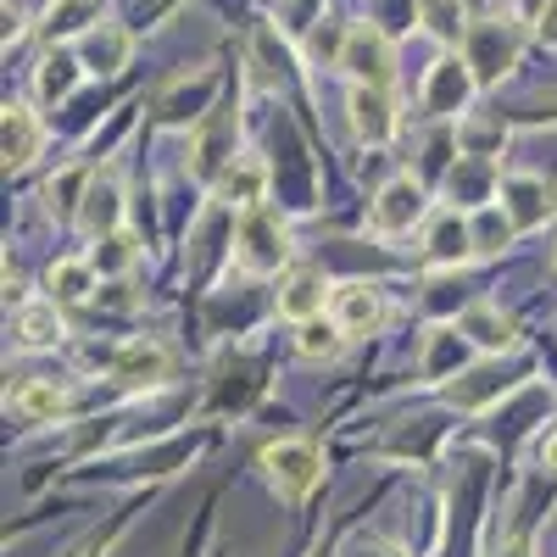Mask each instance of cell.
I'll return each mask as SVG.
<instances>
[{
  "mask_svg": "<svg viewBox=\"0 0 557 557\" xmlns=\"http://www.w3.org/2000/svg\"><path fill=\"white\" fill-rule=\"evenodd\" d=\"M351 84H391V67H396V51L380 23H357L346 39H341V62H335Z\"/></svg>",
  "mask_w": 557,
  "mask_h": 557,
  "instance_id": "obj_4",
  "label": "cell"
},
{
  "mask_svg": "<svg viewBox=\"0 0 557 557\" xmlns=\"http://www.w3.org/2000/svg\"><path fill=\"white\" fill-rule=\"evenodd\" d=\"M418 218H424V184L418 178H391L374 196V207H368V228L374 235H407Z\"/></svg>",
  "mask_w": 557,
  "mask_h": 557,
  "instance_id": "obj_6",
  "label": "cell"
},
{
  "mask_svg": "<svg viewBox=\"0 0 557 557\" xmlns=\"http://www.w3.org/2000/svg\"><path fill=\"white\" fill-rule=\"evenodd\" d=\"M341 341H346V330H341V323L307 318V323H301V341H296V346H301L307 357H335V351H341Z\"/></svg>",
  "mask_w": 557,
  "mask_h": 557,
  "instance_id": "obj_25",
  "label": "cell"
},
{
  "mask_svg": "<svg viewBox=\"0 0 557 557\" xmlns=\"http://www.w3.org/2000/svg\"><path fill=\"white\" fill-rule=\"evenodd\" d=\"M285 257H290V235H285V223H278V212L251 207L235 228V262L246 273H278Z\"/></svg>",
  "mask_w": 557,
  "mask_h": 557,
  "instance_id": "obj_2",
  "label": "cell"
},
{
  "mask_svg": "<svg viewBox=\"0 0 557 557\" xmlns=\"http://www.w3.org/2000/svg\"><path fill=\"white\" fill-rule=\"evenodd\" d=\"M462 335H469L474 346H485V351H507L513 346V323H507L496 307H469L462 312Z\"/></svg>",
  "mask_w": 557,
  "mask_h": 557,
  "instance_id": "obj_21",
  "label": "cell"
},
{
  "mask_svg": "<svg viewBox=\"0 0 557 557\" xmlns=\"http://www.w3.org/2000/svg\"><path fill=\"white\" fill-rule=\"evenodd\" d=\"M0 146H7V168H28L39 157V117L34 107H7V128H0Z\"/></svg>",
  "mask_w": 557,
  "mask_h": 557,
  "instance_id": "obj_15",
  "label": "cell"
},
{
  "mask_svg": "<svg viewBox=\"0 0 557 557\" xmlns=\"http://www.w3.org/2000/svg\"><path fill=\"white\" fill-rule=\"evenodd\" d=\"M128 57H134V34L117 28V23H96V28H84V39H78V67L96 73V78L123 73Z\"/></svg>",
  "mask_w": 557,
  "mask_h": 557,
  "instance_id": "obj_8",
  "label": "cell"
},
{
  "mask_svg": "<svg viewBox=\"0 0 557 557\" xmlns=\"http://www.w3.org/2000/svg\"><path fill=\"white\" fill-rule=\"evenodd\" d=\"M502 139H507V123H502V117H462V123H457L462 157L491 162V157H502Z\"/></svg>",
  "mask_w": 557,
  "mask_h": 557,
  "instance_id": "obj_20",
  "label": "cell"
},
{
  "mask_svg": "<svg viewBox=\"0 0 557 557\" xmlns=\"http://www.w3.org/2000/svg\"><path fill=\"white\" fill-rule=\"evenodd\" d=\"M262 469H268V485L285 496V502H301L318 480H323V457L312 441H273L262 451Z\"/></svg>",
  "mask_w": 557,
  "mask_h": 557,
  "instance_id": "obj_3",
  "label": "cell"
},
{
  "mask_svg": "<svg viewBox=\"0 0 557 557\" xmlns=\"http://www.w3.org/2000/svg\"><path fill=\"white\" fill-rule=\"evenodd\" d=\"M474 89H480V78H474L469 62H462V57H441L430 67V78H424V112L430 117H457L462 107H469Z\"/></svg>",
  "mask_w": 557,
  "mask_h": 557,
  "instance_id": "obj_5",
  "label": "cell"
},
{
  "mask_svg": "<svg viewBox=\"0 0 557 557\" xmlns=\"http://www.w3.org/2000/svg\"><path fill=\"white\" fill-rule=\"evenodd\" d=\"M12 407H17L23 418H57V412L67 407V396H62L51 380H28V385L12 391Z\"/></svg>",
  "mask_w": 557,
  "mask_h": 557,
  "instance_id": "obj_23",
  "label": "cell"
},
{
  "mask_svg": "<svg viewBox=\"0 0 557 557\" xmlns=\"http://www.w3.org/2000/svg\"><path fill=\"white\" fill-rule=\"evenodd\" d=\"M330 307H335V323H341L346 335H380V330H385V318H391L385 290H380V285H362V278L341 285Z\"/></svg>",
  "mask_w": 557,
  "mask_h": 557,
  "instance_id": "obj_7",
  "label": "cell"
},
{
  "mask_svg": "<svg viewBox=\"0 0 557 557\" xmlns=\"http://www.w3.org/2000/svg\"><path fill=\"white\" fill-rule=\"evenodd\" d=\"M469 228H474V251H502L507 240H513V218H507L502 207H480V218Z\"/></svg>",
  "mask_w": 557,
  "mask_h": 557,
  "instance_id": "obj_24",
  "label": "cell"
},
{
  "mask_svg": "<svg viewBox=\"0 0 557 557\" xmlns=\"http://www.w3.org/2000/svg\"><path fill=\"white\" fill-rule=\"evenodd\" d=\"M552 184L535 178V173H513V178H502V212L513 218V228H535L552 218Z\"/></svg>",
  "mask_w": 557,
  "mask_h": 557,
  "instance_id": "obj_10",
  "label": "cell"
},
{
  "mask_svg": "<svg viewBox=\"0 0 557 557\" xmlns=\"http://www.w3.org/2000/svg\"><path fill=\"white\" fill-rule=\"evenodd\" d=\"M78 218H84L89 235H117V218H123V184H117V173H96L84 184Z\"/></svg>",
  "mask_w": 557,
  "mask_h": 557,
  "instance_id": "obj_11",
  "label": "cell"
},
{
  "mask_svg": "<svg viewBox=\"0 0 557 557\" xmlns=\"http://www.w3.org/2000/svg\"><path fill=\"white\" fill-rule=\"evenodd\" d=\"M462 62L474 67L480 89H496L507 73L519 67V17L513 12H496V17L474 23L469 39H462Z\"/></svg>",
  "mask_w": 557,
  "mask_h": 557,
  "instance_id": "obj_1",
  "label": "cell"
},
{
  "mask_svg": "<svg viewBox=\"0 0 557 557\" xmlns=\"http://www.w3.org/2000/svg\"><path fill=\"white\" fill-rule=\"evenodd\" d=\"M552 7V0H513V17H524V23H541V12Z\"/></svg>",
  "mask_w": 557,
  "mask_h": 557,
  "instance_id": "obj_28",
  "label": "cell"
},
{
  "mask_svg": "<svg viewBox=\"0 0 557 557\" xmlns=\"http://www.w3.org/2000/svg\"><path fill=\"white\" fill-rule=\"evenodd\" d=\"M278 312H285V318H296V323L318 318V312H323V273H312V268H296V273L285 278V290H278Z\"/></svg>",
  "mask_w": 557,
  "mask_h": 557,
  "instance_id": "obj_16",
  "label": "cell"
},
{
  "mask_svg": "<svg viewBox=\"0 0 557 557\" xmlns=\"http://www.w3.org/2000/svg\"><path fill=\"white\" fill-rule=\"evenodd\" d=\"M262 190H268V162L262 157H235L218 173V201L240 207V212L262 207Z\"/></svg>",
  "mask_w": 557,
  "mask_h": 557,
  "instance_id": "obj_12",
  "label": "cell"
},
{
  "mask_svg": "<svg viewBox=\"0 0 557 557\" xmlns=\"http://www.w3.org/2000/svg\"><path fill=\"white\" fill-rule=\"evenodd\" d=\"M128 262H134V235H123V228H117V235H107V257H96V268L101 273H117Z\"/></svg>",
  "mask_w": 557,
  "mask_h": 557,
  "instance_id": "obj_27",
  "label": "cell"
},
{
  "mask_svg": "<svg viewBox=\"0 0 557 557\" xmlns=\"http://www.w3.org/2000/svg\"><path fill=\"white\" fill-rule=\"evenodd\" d=\"M17 341L23 346H57L62 341V318H57V301H28L17 307Z\"/></svg>",
  "mask_w": 557,
  "mask_h": 557,
  "instance_id": "obj_18",
  "label": "cell"
},
{
  "mask_svg": "<svg viewBox=\"0 0 557 557\" xmlns=\"http://www.w3.org/2000/svg\"><path fill=\"white\" fill-rule=\"evenodd\" d=\"M346 112H351V128H357L362 146H385V139L396 134V123H401L391 89H380V84H357L351 101H346Z\"/></svg>",
  "mask_w": 557,
  "mask_h": 557,
  "instance_id": "obj_9",
  "label": "cell"
},
{
  "mask_svg": "<svg viewBox=\"0 0 557 557\" xmlns=\"http://www.w3.org/2000/svg\"><path fill=\"white\" fill-rule=\"evenodd\" d=\"M112 374H117L123 385H162V380L173 374V362H168V351H162L157 341H128V346L112 357Z\"/></svg>",
  "mask_w": 557,
  "mask_h": 557,
  "instance_id": "obj_13",
  "label": "cell"
},
{
  "mask_svg": "<svg viewBox=\"0 0 557 557\" xmlns=\"http://www.w3.org/2000/svg\"><path fill=\"white\" fill-rule=\"evenodd\" d=\"M535 28H541V39H546V45H557V0L541 12V23H535Z\"/></svg>",
  "mask_w": 557,
  "mask_h": 557,
  "instance_id": "obj_29",
  "label": "cell"
},
{
  "mask_svg": "<svg viewBox=\"0 0 557 557\" xmlns=\"http://www.w3.org/2000/svg\"><path fill=\"white\" fill-rule=\"evenodd\" d=\"M45 278H51V296H57V301H89V290H96V262L67 257V262H57Z\"/></svg>",
  "mask_w": 557,
  "mask_h": 557,
  "instance_id": "obj_22",
  "label": "cell"
},
{
  "mask_svg": "<svg viewBox=\"0 0 557 557\" xmlns=\"http://www.w3.org/2000/svg\"><path fill=\"white\" fill-rule=\"evenodd\" d=\"M418 23H424V34H435L441 45L469 39V28H474L462 0H418Z\"/></svg>",
  "mask_w": 557,
  "mask_h": 557,
  "instance_id": "obj_17",
  "label": "cell"
},
{
  "mask_svg": "<svg viewBox=\"0 0 557 557\" xmlns=\"http://www.w3.org/2000/svg\"><path fill=\"white\" fill-rule=\"evenodd\" d=\"M212 96H218V73H201L196 84H190V78H178L168 96L157 101V117H162V123H196V117L207 112Z\"/></svg>",
  "mask_w": 557,
  "mask_h": 557,
  "instance_id": "obj_14",
  "label": "cell"
},
{
  "mask_svg": "<svg viewBox=\"0 0 557 557\" xmlns=\"http://www.w3.org/2000/svg\"><path fill=\"white\" fill-rule=\"evenodd\" d=\"M541 469H552V474H557V430L541 441Z\"/></svg>",
  "mask_w": 557,
  "mask_h": 557,
  "instance_id": "obj_30",
  "label": "cell"
},
{
  "mask_svg": "<svg viewBox=\"0 0 557 557\" xmlns=\"http://www.w3.org/2000/svg\"><path fill=\"white\" fill-rule=\"evenodd\" d=\"M502 391H507V380L496 374V368H474V374H462L457 385H446V401L462 407V412H474V407H491Z\"/></svg>",
  "mask_w": 557,
  "mask_h": 557,
  "instance_id": "obj_19",
  "label": "cell"
},
{
  "mask_svg": "<svg viewBox=\"0 0 557 557\" xmlns=\"http://www.w3.org/2000/svg\"><path fill=\"white\" fill-rule=\"evenodd\" d=\"M78 73H84V67H73L62 51H57V57H45V73H39V96H45V101H62L67 89L78 84Z\"/></svg>",
  "mask_w": 557,
  "mask_h": 557,
  "instance_id": "obj_26",
  "label": "cell"
}]
</instances>
